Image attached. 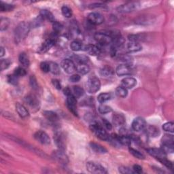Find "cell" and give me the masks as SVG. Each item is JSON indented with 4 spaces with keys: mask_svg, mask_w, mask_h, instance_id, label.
I'll use <instances>...</instances> for the list:
<instances>
[{
    "mask_svg": "<svg viewBox=\"0 0 174 174\" xmlns=\"http://www.w3.org/2000/svg\"><path fill=\"white\" fill-rule=\"evenodd\" d=\"M0 50H1V53H0V57H4V55L5 54L4 48H3V47H1V49H0Z\"/></svg>",
    "mask_w": 174,
    "mask_h": 174,
    "instance_id": "obj_62",
    "label": "cell"
},
{
    "mask_svg": "<svg viewBox=\"0 0 174 174\" xmlns=\"http://www.w3.org/2000/svg\"><path fill=\"white\" fill-rule=\"evenodd\" d=\"M43 115L48 121H50L52 123H56L59 120V117L53 111H44L43 112Z\"/></svg>",
    "mask_w": 174,
    "mask_h": 174,
    "instance_id": "obj_21",
    "label": "cell"
},
{
    "mask_svg": "<svg viewBox=\"0 0 174 174\" xmlns=\"http://www.w3.org/2000/svg\"><path fill=\"white\" fill-rule=\"evenodd\" d=\"M136 83H137V80H136L134 78L132 77L125 78L121 81L122 86L124 87V88L127 89L133 88V87L136 85Z\"/></svg>",
    "mask_w": 174,
    "mask_h": 174,
    "instance_id": "obj_17",
    "label": "cell"
},
{
    "mask_svg": "<svg viewBox=\"0 0 174 174\" xmlns=\"http://www.w3.org/2000/svg\"><path fill=\"white\" fill-rule=\"evenodd\" d=\"M90 129H91V131L93 132L95 135L98 138H99L100 140L103 141L109 140L110 135H108V133L106 132V130H105L102 127L97 123H91V125H90Z\"/></svg>",
    "mask_w": 174,
    "mask_h": 174,
    "instance_id": "obj_2",
    "label": "cell"
},
{
    "mask_svg": "<svg viewBox=\"0 0 174 174\" xmlns=\"http://www.w3.org/2000/svg\"><path fill=\"white\" fill-rule=\"evenodd\" d=\"M61 12L63 16H65V18L69 19L72 16V10L67 5H64L61 8Z\"/></svg>",
    "mask_w": 174,
    "mask_h": 174,
    "instance_id": "obj_41",
    "label": "cell"
},
{
    "mask_svg": "<svg viewBox=\"0 0 174 174\" xmlns=\"http://www.w3.org/2000/svg\"><path fill=\"white\" fill-rule=\"evenodd\" d=\"M76 71L78 73L82 75L88 74L90 71L89 66L87 64H77Z\"/></svg>",
    "mask_w": 174,
    "mask_h": 174,
    "instance_id": "obj_31",
    "label": "cell"
},
{
    "mask_svg": "<svg viewBox=\"0 0 174 174\" xmlns=\"http://www.w3.org/2000/svg\"><path fill=\"white\" fill-rule=\"evenodd\" d=\"M73 59L77 63V64H87L89 61V58L85 55H74Z\"/></svg>",
    "mask_w": 174,
    "mask_h": 174,
    "instance_id": "obj_29",
    "label": "cell"
},
{
    "mask_svg": "<svg viewBox=\"0 0 174 174\" xmlns=\"http://www.w3.org/2000/svg\"><path fill=\"white\" fill-rule=\"evenodd\" d=\"M118 139L121 145L129 146L131 144V138L128 135H121L118 136Z\"/></svg>",
    "mask_w": 174,
    "mask_h": 174,
    "instance_id": "obj_30",
    "label": "cell"
},
{
    "mask_svg": "<svg viewBox=\"0 0 174 174\" xmlns=\"http://www.w3.org/2000/svg\"><path fill=\"white\" fill-rule=\"evenodd\" d=\"M40 16H41L44 19L47 20L50 22L53 23L54 22V16L53 13L50 12V11L48 10H42L40 11Z\"/></svg>",
    "mask_w": 174,
    "mask_h": 174,
    "instance_id": "obj_27",
    "label": "cell"
},
{
    "mask_svg": "<svg viewBox=\"0 0 174 174\" xmlns=\"http://www.w3.org/2000/svg\"><path fill=\"white\" fill-rule=\"evenodd\" d=\"M50 64V72L54 75L58 76L60 74V69L59 66L56 63L54 62H49Z\"/></svg>",
    "mask_w": 174,
    "mask_h": 174,
    "instance_id": "obj_33",
    "label": "cell"
},
{
    "mask_svg": "<svg viewBox=\"0 0 174 174\" xmlns=\"http://www.w3.org/2000/svg\"><path fill=\"white\" fill-rule=\"evenodd\" d=\"M14 74H15L16 76L19 77H23V76H25L26 74H27V72H26L25 69L22 68V67H19V68H17L16 69H15V70H14Z\"/></svg>",
    "mask_w": 174,
    "mask_h": 174,
    "instance_id": "obj_46",
    "label": "cell"
},
{
    "mask_svg": "<svg viewBox=\"0 0 174 174\" xmlns=\"http://www.w3.org/2000/svg\"><path fill=\"white\" fill-rule=\"evenodd\" d=\"M19 60L20 63H21V65L23 67H24V68H28V67L30 66V59H29L28 56L26 53H22L20 54Z\"/></svg>",
    "mask_w": 174,
    "mask_h": 174,
    "instance_id": "obj_28",
    "label": "cell"
},
{
    "mask_svg": "<svg viewBox=\"0 0 174 174\" xmlns=\"http://www.w3.org/2000/svg\"><path fill=\"white\" fill-rule=\"evenodd\" d=\"M7 81L12 85H17L19 83V77L16 76L15 74L8 75L7 76Z\"/></svg>",
    "mask_w": 174,
    "mask_h": 174,
    "instance_id": "obj_42",
    "label": "cell"
},
{
    "mask_svg": "<svg viewBox=\"0 0 174 174\" xmlns=\"http://www.w3.org/2000/svg\"><path fill=\"white\" fill-rule=\"evenodd\" d=\"M162 150L165 153H173V146H167V145H162Z\"/></svg>",
    "mask_w": 174,
    "mask_h": 174,
    "instance_id": "obj_54",
    "label": "cell"
},
{
    "mask_svg": "<svg viewBox=\"0 0 174 174\" xmlns=\"http://www.w3.org/2000/svg\"><path fill=\"white\" fill-rule=\"evenodd\" d=\"M101 82L97 77H91L89 78L86 82V90L89 93H95L99 91Z\"/></svg>",
    "mask_w": 174,
    "mask_h": 174,
    "instance_id": "obj_3",
    "label": "cell"
},
{
    "mask_svg": "<svg viewBox=\"0 0 174 174\" xmlns=\"http://www.w3.org/2000/svg\"><path fill=\"white\" fill-rule=\"evenodd\" d=\"M90 146H91V149L96 153L106 154L108 152V150H107L105 147L99 144L95 143V142H91L90 143Z\"/></svg>",
    "mask_w": 174,
    "mask_h": 174,
    "instance_id": "obj_23",
    "label": "cell"
},
{
    "mask_svg": "<svg viewBox=\"0 0 174 174\" xmlns=\"http://www.w3.org/2000/svg\"><path fill=\"white\" fill-rule=\"evenodd\" d=\"M88 21L93 25H99L104 21L103 15L99 12H91L88 16Z\"/></svg>",
    "mask_w": 174,
    "mask_h": 174,
    "instance_id": "obj_9",
    "label": "cell"
},
{
    "mask_svg": "<svg viewBox=\"0 0 174 174\" xmlns=\"http://www.w3.org/2000/svg\"><path fill=\"white\" fill-rule=\"evenodd\" d=\"M52 156H53L55 160H57L59 163H61V164H68L69 162L68 156H67L64 152L62 151V150H58V151L53 152Z\"/></svg>",
    "mask_w": 174,
    "mask_h": 174,
    "instance_id": "obj_16",
    "label": "cell"
},
{
    "mask_svg": "<svg viewBox=\"0 0 174 174\" xmlns=\"http://www.w3.org/2000/svg\"><path fill=\"white\" fill-rule=\"evenodd\" d=\"M146 126V120L142 117H137L132 123V129L135 131H140L144 130Z\"/></svg>",
    "mask_w": 174,
    "mask_h": 174,
    "instance_id": "obj_12",
    "label": "cell"
},
{
    "mask_svg": "<svg viewBox=\"0 0 174 174\" xmlns=\"http://www.w3.org/2000/svg\"><path fill=\"white\" fill-rule=\"evenodd\" d=\"M43 21H44V19L40 15L39 16H37V18L33 19V21H31V23H30V25L31 26V27H33V28L38 27L42 25Z\"/></svg>",
    "mask_w": 174,
    "mask_h": 174,
    "instance_id": "obj_38",
    "label": "cell"
},
{
    "mask_svg": "<svg viewBox=\"0 0 174 174\" xmlns=\"http://www.w3.org/2000/svg\"><path fill=\"white\" fill-rule=\"evenodd\" d=\"M110 54L112 57H114L117 54V48L114 47V46H112L110 48Z\"/></svg>",
    "mask_w": 174,
    "mask_h": 174,
    "instance_id": "obj_60",
    "label": "cell"
},
{
    "mask_svg": "<svg viewBox=\"0 0 174 174\" xmlns=\"http://www.w3.org/2000/svg\"><path fill=\"white\" fill-rule=\"evenodd\" d=\"M53 29L54 31V33L56 34H58L60 32H61V31L63 29V26L62 24H61L60 23L57 21H54L53 23Z\"/></svg>",
    "mask_w": 174,
    "mask_h": 174,
    "instance_id": "obj_45",
    "label": "cell"
},
{
    "mask_svg": "<svg viewBox=\"0 0 174 174\" xmlns=\"http://www.w3.org/2000/svg\"><path fill=\"white\" fill-rule=\"evenodd\" d=\"M129 150L130 153L131 154V155L134 156V157L137 158L138 159H144L145 158V156L141 152H140V151H138V150H135V149H133V148H129Z\"/></svg>",
    "mask_w": 174,
    "mask_h": 174,
    "instance_id": "obj_44",
    "label": "cell"
},
{
    "mask_svg": "<svg viewBox=\"0 0 174 174\" xmlns=\"http://www.w3.org/2000/svg\"><path fill=\"white\" fill-rule=\"evenodd\" d=\"M10 65V61L8 59H2L1 63H0V66H1V70L3 71L4 69L8 68V67Z\"/></svg>",
    "mask_w": 174,
    "mask_h": 174,
    "instance_id": "obj_53",
    "label": "cell"
},
{
    "mask_svg": "<svg viewBox=\"0 0 174 174\" xmlns=\"http://www.w3.org/2000/svg\"><path fill=\"white\" fill-rule=\"evenodd\" d=\"M54 140L57 146L59 148V149L60 150H62V151H64L66 148V144L63 133L59 131L55 133L54 136Z\"/></svg>",
    "mask_w": 174,
    "mask_h": 174,
    "instance_id": "obj_11",
    "label": "cell"
},
{
    "mask_svg": "<svg viewBox=\"0 0 174 174\" xmlns=\"http://www.w3.org/2000/svg\"><path fill=\"white\" fill-rule=\"evenodd\" d=\"M106 7V5L103 4H100V3H96V4H92L89 5V8L90 9H95V8H105Z\"/></svg>",
    "mask_w": 174,
    "mask_h": 174,
    "instance_id": "obj_55",
    "label": "cell"
},
{
    "mask_svg": "<svg viewBox=\"0 0 174 174\" xmlns=\"http://www.w3.org/2000/svg\"><path fill=\"white\" fill-rule=\"evenodd\" d=\"M140 4L137 2H128L118 6L117 10L120 13H129L137 10Z\"/></svg>",
    "mask_w": 174,
    "mask_h": 174,
    "instance_id": "obj_6",
    "label": "cell"
},
{
    "mask_svg": "<svg viewBox=\"0 0 174 174\" xmlns=\"http://www.w3.org/2000/svg\"><path fill=\"white\" fill-rule=\"evenodd\" d=\"M116 73L118 76H128L132 73V69L130 68V65L124 63V64L119 65L117 67L116 69Z\"/></svg>",
    "mask_w": 174,
    "mask_h": 174,
    "instance_id": "obj_14",
    "label": "cell"
},
{
    "mask_svg": "<svg viewBox=\"0 0 174 174\" xmlns=\"http://www.w3.org/2000/svg\"><path fill=\"white\" fill-rule=\"evenodd\" d=\"M95 40L101 45H107L112 42V37L111 33L106 32H97L94 36Z\"/></svg>",
    "mask_w": 174,
    "mask_h": 174,
    "instance_id": "obj_5",
    "label": "cell"
},
{
    "mask_svg": "<svg viewBox=\"0 0 174 174\" xmlns=\"http://www.w3.org/2000/svg\"><path fill=\"white\" fill-rule=\"evenodd\" d=\"M85 49L87 53L90 55H92V56H97V55H99L101 53L100 48L96 45H87Z\"/></svg>",
    "mask_w": 174,
    "mask_h": 174,
    "instance_id": "obj_20",
    "label": "cell"
},
{
    "mask_svg": "<svg viewBox=\"0 0 174 174\" xmlns=\"http://www.w3.org/2000/svg\"><path fill=\"white\" fill-rule=\"evenodd\" d=\"M16 110L20 117L21 118H27L30 115L28 110L20 103H17L16 104Z\"/></svg>",
    "mask_w": 174,
    "mask_h": 174,
    "instance_id": "obj_18",
    "label": "cell"
},
{
    "mask_svg": "<svg viewBox=\"0 0 174 174\" xmlns=\"http://www.w3.org/2000/svg\"><path fill=\"white\" fill-rule=\"evenodd\" d=\"M73 92L74 95L76 98H79L82 97L85 94V91H84L83 89L81 88L79 86H73Z\"/></svg>",
    "mask_w": 174,
    "mask_h": 174,
    "instance_id": "obj_39",
    "label": "cell"
},
{
    "mask_svg": "<svg viewBox=\"0 0 174 174\" xmlns=\"http://www.w3.org/2000/svg\"><path fill=\"white\" fill-rule=\"evenodd\" d=\"M25 101L33 110H39L40 101L34 95H29L25 98Z\"/></svg>",
    "mask_w": 174,
    "mask_h": 174,
    "instance_id": "obj_15",
    "label": "cell"
},
{
    "mask_svg": "<svg viewBox=\"0 0 174 174\" xmlns=\"http://www.w3.org/2000/svg\"><path fill=\"white\" fill-rule=\"evenodd\" d=\"M162 143L163 145H167V146H173V137L172 135H165L162 138Z\"/></svg>",
    "mask_w": 174,
    "mask_h": 174,
    "instance_id": "obj_35",
    "label": "cell"
},
{
    "mask_svg": "<svg viewBox=\"0 0 174 174\" xmlns=\"http://www.w3.org/2000/svg\"><path fill=\"white\" fill-rule=\"evenodd\" d=\"M63 92H64V94L66 95V96H68V95L72 94L71 90L69 89L68 87H67V88H65L64 89V91H63Z\"/></svg>",
    "mask_w": 174,
    "mask_h": 174,
    "instance_id": "obj_61",
    "label": "cell"
},
{
    "mask_svg": "<svg viewBox=\"0 0 174 174\" xmlns=\"http://www.w3.org/2000/svg\"><path fill=\"white\" fill-rule=\"evenodd\" d=\"M158 161L161 162L162 164L164 165L165 167L168 168V169H173V163L170 161L168 160L167 158L161 159V160H158Z\"/></svg>",
    "mask_w": 174,
    "mask_h": 174,
    "instance_id": "obj_52",
    "label": "cell"
},
{
    "mask_svg": "<svg viewBox=\"0 0 174 174\" xmlns=\"http://www.w3.org/2000/svg\"><path fill=\"white\" fill-rule=\"evenodd\" d=\"M98 110H99V112L101 113V114H108V113L111 112L112 110L108 106L104 105V104H101V105L99 106Z\"/></svg>",
    "mask_w": 174,
    "mask_h": 174,
    "instance_id": "obj_43",
    "label": "cell"
},
{
    "mask_svg": "<svg viewBox=\"0 0 174 174\" xmlns=\"http://www.w3.org/2000/svg\"><path fill=\"white\" fill-rule=\"evenodd\" d=\"M146 151L150 155L152 156L158 161L167 158V154L161 148H148L146 150Z\"/></svg>",
    "mask_w": 174,
    "mask_h": 174,
    "instance_id": "obj_13",
    "label": "cell"
},
{
    "mask_svg": "<svg viewBox=\"0 0 174 174\" xmlns=\"http://www.w3.org/2000/svg\"><path fill=\"white\" fill-rule=\"evenodd\" d=\"M118 171L120 173L123 174H133L135 173L134 172H133V169H130V168L127 167H124V166H121L119 168H118Z\"/></svg>",
    "mask_w": 174,
    "mask_h": 174,
    "instance_id": "obj_48",
    "label": "cell"
},
{
    "mask_svg": "<svg viewBox=\"0 0 174 174\" xmlns=\"http://www.w3.org/2000/svg\"><path fill=\"white\" fill-rule=\"evenodd\" d=\"M10 21L7 18H2L0 20V30L2 31L6 30L10 25Z\"/></svg>",
    "mask_w": 174,
    "mask_h": 174,
    "instance_id": "obj_37",
    "label": "cell"
},
{
    "mask_svg": "<svg viewBox=\"0 0 174 174\" xmlns=\"http://www.w3.org/2000/svg\"><path fill=\"white\" fill-rule=\"evenodd\" d=\"M61 66L67 74H71L76 70V66L72 60L64 59L61 63Z\"/></svg>",
    "mask_w": 174,
    "mask_h": 174,
    "instance_id": "obj_8",
    "label": "cell"
},
{
    "mask_svg": "<svg viewBox=\"0 0 174 174\" xmlns=\"http://www.w3.org/2000/svg\"><path fill=\"white\" fill-rule=\"evenodd\" d=\"M133 170L135 173H141L142 171H143L142 170V167L140 166V165H133Z\"/></svg>",
    "mask_w": 174,
    "mask_h": 174,
    "instance_id": "obj_58",
    "label": "cell"
},
{
    "mask_svg": "<svg viewBox=\"0 0 174 174\" xmlns=\"http://www.w3.org/2000/svg\"><path fill=\"white\" fill-rule=\"evenodd\" d=\"M111 99V95L107 92H103V93H101L98 95L97 100L99 103H103L106 102V101H109Z\"/></svg>",
    "mask_w": 174,
    "mask_h": 174,
    "instance_id": "obj_34",
    "label": "cell"
},
{
    "mask_svg": "<svg viewBox=\"0 0 174 174\" xmlns=\"http://www.w3.org/2000/svg\"><path fill=\"white\" fill-rule=\"evenodd\" d=\"M31 26L30 23L21 22L17 25L14 31V40L16 44H19L26 38L30 32Z\"/></svg>",
    "mask_w": 174,
    "mask_h": 174,
    "instance_id": "obj_1",
    "label": "cell"
},
{
    "mask_svg": "<svg viewBox=\"0 0 174 174\" xmlns=\"http://www.w3.org/2000/svg\"><path fill=\"white\" fill-rule=\"evenodd\" d=\"M80 76L79 74H74L69 78V81L71 82H78L80 80Z\"/></svg>",
    "mask_w": 174,
    "mask_h": 174,
    "instance_id": "obj_56",
    "label": "cell"
},
{
    "mask_svg": "<svg viewBox=\"0 0 174 174\" xmlns=\"http://www.w3.org/2000/svg\"><path fill=\"white\" fill-rule=\"evenodd\" d=\"M99 74L101 76L105 78H109L114 76V70L111 67L106 65L103 67L102 68L100 69Z\"/></svg>",
    "mask_w": 174,
    "mask_h": 174,
    "instance_id": "obj_19",
    "label": "cell"
},
{
    "mask_svg": "<svg viewBox=\"0 0 174 174\" xmlns=\"http://www.w3.org/2000/svg\"><path fill=\"white\" fill-rule=\"evenodd\" d=\"M40 69L44 73H48L50 71V64L48 62H42L40 63Z\"/></svg>",
    "mask_w": 174,
    "mask_h": 174,
    "instance_id": "obj_51",
    "label": "cell"
},
{
    "mask_svg": "<svg viewBox=\"0 0 174 174\" xmlns=\"http://www.w3.org/2000/svg\"><path fill=\"white\" fill-rule=\"evenodd\" d=\"M144 129L146 130V134L150 136V137H156V136H158L159 135V133H160L157 127L152 126V125H149V126L146 125Z\"/></svg>",
    "mask_w": 174,
    "mask_h": 174,
    "instance_id": "obj_25",
    "label": "cell"
},
{
    "mask_svg": "<svg viewBox=\"0 0 174 174\" xmlns=\"http://www.w3.org/2000/svg\"><path fill=\"white\" fill-rule=\"evenodd\" d=\"M30 84L31 88L33 90H37L38 89V84H37L36 78L34 76H31L30 78Z\"/></svg>",
    "mask_w": 174,
    "mask_h": 174,
    "instance_id": "obj_50",
    "label": "cell"
},
{
    "mask_svg": "<svg viewBox=\"0 0 174 174\" xmlns=\"http://www.w3.org/2000/svg\"><path fill=\"white\" fill-rule=\"evenodd\" d=\"M127 49L129 53H136V52H139L141 50L142 46L139 42H129L127 44Z\"/></svg>",
    "mask_w": 174,
    "mask_h": 174,
    "instance_id": "obj_26",
    "label": "cell"
},
{
    "mask_svg": "<svg viewBox=\"0 0 174 174\" xmlns=\"http://www.w3.org/2000/svg\"><path fill=\"white\" fill-rule=\"evenodd\" d=\"M163 129L165 131L173 133V122H168L163 125Z\"/></svg>",
    "mask_w": 174,
    "mask_h": 174,
    "instance_id": "obj_47",
    "label": "cell"
},
{
    "mask_svg": "<svg viewBox=\"0 0 174 174\" xmlns=\"http://www.w3.org/2000/svg\"><path fill=\"white\" fill-rule=\"evenodd\" d=\"M14 8V6L13 5H11L7 3H4L3 2H0V10L2 12H10L12 11Z\"/></svg>",
    "mask_w": 174,
    "mask_h": 174,
    "instance_id": "obj_36",
    "label": "cell"
},
{
    "mask_svg": "<svg viewBox=\"0 0 174 174\" xmlns=\"http://www.w3.org/2000/svg\"><path fill=\"white\" fill-rule=\"evenodd\" d=\"M143 39V35L137 34V35H130L129 36V40L130 42H138Z\"/></svg>",
    "mask_w": 174,
    "mask_h": 174,
    "instance_id": "obj_49",
    "label": "cell"
},
{
    "mask_svg": "<svg viewBox=\"0 0 174 174\" xmlns=\"http://www.w3.org/2000/svg\"><path fill=\"white\" fill-rule=\"evenodd\" d=\"M70 48L73 51H79L82 48V44L78 40H74L70 44Z\"/></svg>",
    "mask_w": 174,
    "mask_h": 174,
    "instance_id": "obj_40",
    "label": "cell"
},
{
    "mask_svg": "<svg viewBox=\"0 0 174 174\" xmlns=\"http://www.w3.org/2000/svg\"><path fill=\"white\" fill-rule=\"evenodd\" d=\"M86 169L90 173L95 174H105L107 173V170L102 165L95 163L94 162H88L86 163Z\"/></svg>",
    "mask_w": 174,
    "mask_h": 174,
    "instance_id": "obj_4",
    "label": "cell"
},
{
    "mask_svg": "<svg viewBox=\"0 0 174 174\" xmlns=\"http://www.w3.org/2000/svg\"><path fill=\"white\" fill-rule=\"evenodd\" d=\"M54 44V40L53 38H49L48 40H46V41L44 42L41 47H40V52L42 53H46L48 50H50V49L53 47Z\"/></svg>",
    "mask_w": 174,
    "mask_h": 174,
    "instance_id": "obj_22",
    "label": "cell"
},
{
    "mask_svg": "<svg viewBox=\"0 0 174 174\" xmlns=\"http://www.w3.org/2000/svg\"><path fill=\"white\" fill-rule=\"evenodd\" d=\"M113 123L117 127L123 125L125 123V118L122 114H116L113 116Z\"/></svg>",
    "mask_w": 174,
    "mask_h": 174,
    "instance_id": "obj_24",
    "label": "cell"
},
{
    "mask_svg": "<svg viewBox=\"0 0 174 174\" xmlns=\"http://www.w3.org/2000/svg\"><path fill=\"white\" fill-rule=\"evenodd\" d=\"M102 121L104 127H105L107 129L111 130L112 129V125L108 120H107L106 119H102Z\"/></svg>",
    "mask_w": 174,
    "mask_h": 174,
    "instance_id": "obj_59",
    "label": "cell"
},
{
    "mask_svg": "<svg viewBox=\"0 0 174 174\" xmlns=\"http://www.w3.org/2000/svg\"><path fill=\"white\" fill-rule=\"evenodd\" d=\"M67 106L68 109L73 113V114L78 117V112H77V100L76 97L74 96L73 94H71L67 96L66 101Z\"/></svg>",
    "mask_w": 174,
    "mask_h": 174,
    "instance_id": "obj_7",
    "label": "cell"
},
{
    "mask_svg": "<svg viewBox=\"0 0 174 174\" xmlns=\"http://www.w3.org/2000/svg\"><path fill=\"white\" fill-rule=\"evenodd\" d=\"M115 93L117 95L118 97L124 98L127 97V94H128V91H127V89L124 88L123 86H118L117 89H116Z\"/></svg>",
    "mask_w": 174,
    "mask_h": 174,
    "instance_id": "obj_32",
    "label": "cell"
},
{
    "mask_svg": "<svg viewBox=\"0 0 174 174\" xmlns=\"http://www.w3.org/2000/svg\"><path fill=\"white\" fill-rule=\"evenodd\" d=\"M52 83H53V85L55 87V89H57V90H60L61 89V82L59 80L57 79L52 80Z\"/></svg>",
    "mask_w": 174,
    "mask_h": 174,
    "instance_id": "obj_57",
    "label": "cell"
},
{
    "mask_svg": "<svg viewBox=\"0 0 174 174\" xmlns=\"http://www.w3.org/2000/svg\"><path fill=\"white\" fill-rule=\"evenodd\" d=\"M34 138L42 145H48L50 144V139L46 133L42 130H38L34 134Z\"/></svg>",
    "mask_w": 174,
    "mask_h": 174,
    "instance_id": "obj_10",
    "label": "cell"
}]
</instances>
